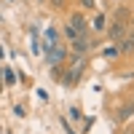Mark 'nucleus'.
Listing matches in <instances>:
<instances>
[{
    "label": "nucleus",
    "mask_w": 134,
    "mask_h": 134,
    "mask_svg": "<svg viewBox=\"0 0 134 134\" xmlns=\"http://www.w3.org/2000/svg\"><path fill=\"white\" fill-rule=\"evenodd\" d=\"M91 35H88V32H83V35H78L72 43H70V51H72V57H86L88 51H91Z\"/></svg>",
    "instance_id": "f257e3e1"
},
{
    "label": "nucleus",
    "mask_w": 134,
    "mask_h": 134,
    "mask_svg": "<svg viewBox=\"0 0 134 134\" xmlns=\"http://www.w3.org/2000/svg\"><path fill=\"white\" fill-rule=\"evenodd\" d=\"M46 59H48V64H51V67H57L59 62H64V59H67V48H62L59 43H54V46H46Z\"/></svg>",
    "instance_id": "f03ea898"
},
{
    "label": "nucleus",
    "mask_w": 134,
    "mask_h": 134,
    "mask_svg": "<svg viewBox=\"0 0 134 134\" xmlns=\"http://www.w3.org/2000/svg\"><path fill=\"white\" fill-rule=\"evenodd\" d=\"M126 32H129V24H126V21H121V19H115V21H113V24H110V27H107V38L118 43L121 38H124V35H126Z\"/></svg>",
    "instance_id": "7ed1b4c3"
},
{
    "label": "nucleus",
    "mask_w": 134,
    "mask_h": 134,
    "mask_svg": "<svg viewBox=\"0 0 134 134\" xmlns=\"http://www.w3.org/2000/svg\"><path fill=\"white\" fill-rule=\"evenodd\" d=\"M83 67H86V64H75V67H70V70H67V75H62V83H64V86H75L78 81H81V75H83Z\"/></svg>",
    "instance_id": "20e7f679"
},
{
    "label": "nucleus",
    "mask_w": 134,
    "mask_h": 134,
    "mask_svg": "<svg viewBox=\"0 0 134 134\" xmlns=\"http://www.w3.org/2000/svg\"><path fill=\"white\" fill-rule=\"evenodd\" d=\"M115 48H118V54H131V51H134V30H129L126 35L118 40Z\"/></svg>",
    "instance_id": "39448f33"
},
{
    "label": "nucleus",
    "mask_w": 134,
    "mask_h": 134,
    "mask_svg": "<svg viewBox=\"0 0 134 134\" xmlns=\"http://www.w3.org/2000/svg\"><path fill=\"white\" fill-rule=\"evenodd\" d=\"M134 115V99H129V102H124L118 110H115V121H129Z\"/></svg>",
    "instance_id": "423d86ee"
},
{
    "label": "nucleus",
    "mask_w": 134,
    "mask_h": 134,
    "mask_svg": "<svg viewBox=\"0 0 134 134\" xmlns=\"http://www.w3.org/2000/svg\"><path fill=\"white\" fill-rule=\"evenodd\" d=\"M91 30H94V32H102V30H105V14H97V16L91 19Z\"/></svg>",
    "instance_id": "0eeeda50"
},
{
    "label": "nucleus",
    "mask_w": 134,
    "mask_h": 134,
    "mask_svg": "<svg viewBox=\"0 0 134 134\" xmlns=\"http://www.w3.org/2000/svg\"><path fill=\"white\" fill-rule=\"evenodd\" d=\"M78 35H81V32H78L75 27H70V24H67V27H64V38H67V40H70V43H72V40H75Z\"/></svg>",
    "instance_id": "6e6552de"
},
{
    "label": "nucleus",
    "mask_w": 134,
    "mask_h": 134,
    "mask_svg": "<svg viewBox=\"0 0 134 134\" xmlns=\"http://www.w3.org/2000/svg\"><path fill=\"white\" fill-rule=\"evenodd\" d=\"M105 57H107V59H113V57H118V48H115V46H110V48H105Z\"/></svg>",
    "instance_id": "1a4fd4ad"
},
{
    "label": "nucleus",
    "mask_w": 134,
    "mask_h": 134,
    "mask_svg": "<svg viewBox=\"0 0 134 134\" xmlns=\"http://www.w3.org/2000/svg\"><path fill=\"white\" fill-rule=\"evenodd\" d=\"M70 118H72V121H81V110H78V107H70Z\"/></svg>",
    "instance_id": "9d476101"
},
{
    "label": "nucleus",
    "mask_w": 134,
    "mask_h": 134,
    "mask_svg": "<svg viewBox=\"0 0 134 134\" xmlns=\"http://www.w3.org/2000/svg\"><path fill=\"white\" fill-rule=\"evenodd\" d=\"M5 83H8V86H11V83H16V75L11 72V70H8V78H5Z\"/></svg>",
    "instance_id": "9b49d317"
},
{
    "label": "nucleus",
    "mask_w": 134,
    "mask_h": 134,
    "mask_svg": "<svg viewBox=\"0 0 134 134\" xmlns=\"http://www.w3.org/2000/svg\"><path fill=\"white\" fill-rule=\"evenodd\" d=\"M14 115H19V118H21V115H24V107H21V105H16V107H14Z\"/></svg>",
    "instance_id": "f8f14e48"
},
{
    "label": "nucleus",
    "mask_w": 134,
    "mask_h": 134,
    "mask_svg": "<svg viewBox=\"0 0 134 134\" xmlns=\"http://www.w3.org/2000/svg\"><path fill=\"white\" fill-rule=\"evenodd\" d=\"M81 5L83 8H94V0H81Z\"/></svg>",
    "instance_id": "ddd939ff"
},
{
    "label": "nucleus",
    "mask_w": 134,
    "mask_h": 134,
    "mask_svg": "<svg viewBox=\"0 0 134 134\" xmlns=\"http://www.w3.org/2000/svg\"><path fill=\"white\" fill-rule=\"evenodd\" d=\"M51 3H54V5H57V8H59V5H62V3H64V0H51Z\"/></svg>",
    "instance_id": "4468645a"
},
{
    "label": "nucleus",
    "mask_w": 134,
    "mask_h": 134,
    "mask_svg": "<svg viewBox=\"0 0 134 134\" xmlns=\"http://www.w3.org/2000/svg\"><path fill=\"white\" fill-rule=\"evenodd\" d=\"M40 3H46V0H40Z\"/></svg>",
    "instance_id": "2eb2a0df"
},
{
    "label": "nucleus",
    "mask_w": 134,
    "mask_h": 134,
    "mask_svg": "<svg viewBox=\"0 0 134 134\" xmlns=\"http://www.w3.org/2000/svg\"><path fill=\"white\" fill-rule=\"evenodd\" d=\"M129 134H134V131H129Z\"/></svg>",
    "instance_id": "dca6fc26"
},
{
    "label": "nucleus",
    "mask_w": 134,
    "mask_h": 134,
    "mask_svg": "<svg viewBox=\"0 0 134 134\" xmlns=\"http://www.w3.org/2000/svg\"><path fill=\"white\" fill-rule=\"evenodd\" d=\"M131 94H134V91H131Z\"/></svg>",
    "instance_id": "f3484780"
}]
</instances>
